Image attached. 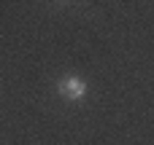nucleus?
I'll use <instances>...</instances> for the list:
<instances>
[{"label":"nucleus","mask_w":154,"mask_h":145,"mask_svg":"<svg viewBox=\"0 0 154 145\" xmlns=\"http://www.w3.org/2000/svg\"><path fill=\"white\" fill-rule=\"evenodd\" d=\"M57 91H60L62 97H68V100H81V97L87 94V83H84L79 75H65V78H60Z\"/></svg>","instance_id":"1"}]
</instances>
